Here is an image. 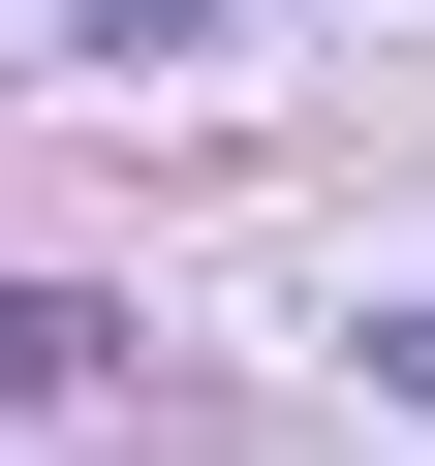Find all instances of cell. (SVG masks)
Here are the masks:
<instances>
[{"instance_id": "cell-1", "label": "cell", "mask_w": 435, "mask_h": 466, "mask_svg": "<svg viewBox=\"0 0 435 466\" xmlns=\"http://www.w3.org/2000/svg\"><path fill=\"white\" fill-rule=\"evenodd\" d=\"M94 32H187V0H94Z\"/></svg>"}]
</instances>
